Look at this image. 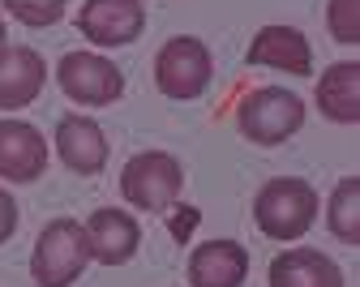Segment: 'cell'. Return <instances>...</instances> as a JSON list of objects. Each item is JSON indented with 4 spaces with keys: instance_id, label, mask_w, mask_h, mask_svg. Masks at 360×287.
<instances>
[{
    "instance_id": "obj_10",
    "label": "cell",
    "mask_w": 360,
    "mask_h": 287,
    "mask_svg": "<svg viewBox=\"0 0 360 287\" xmlns=\"http://www.w3.org/2000/svg\"><path fill=\"white\" fill-rule=\"evenodd\" d=\"M249 65H270L279 73H292V77H309L313 69V47L309 39L296 30V26H262L245 52Z\"/></svg>"
},
{
    "instance_id": "obj_14",
    "label": "cell",
    "mask_w": 360,
    "mask_h": 287,
    "mask_svg": "<svg viewBox=\"0 0 360 287\" xmlns=\"http://www.w3.org/2000/svg\"><path fill=\"white\" fill-rule=\"evenodd\" d=\"M270 287H343V270L322 249H288L270 262Z\"/></svg>"
},
{
    "instance_id": "obj_8",
    "label": "cell",
    "mask_w": 360,
    "mask_h": 287,
    "mask_svg": "<svg viewBox=\"0 0 360 287\" xmlns=\"http://www.w3.org/2000/svg\"><path fill=\"white\" fill-rule=\"evenodd\" d=\"M86 245H90V262H103V266H124L142 245V227L133 215L116 210V206H103L95 210L86 223Z\"/></svg>"
},
{
    "instance_id": "obj_9",
    "label": "cell",
    "mask_w": 360,
    "mask_h": 287,
    "mask_svg": "<svg viewBox=\"0 0 360 287\" xmlns=\"http://www.w3.org/2000/svg\"><path fill=\"white\" fill-rule=\"evenodd\" d=\"M48 172V141L26 120H0V180L30 184Z\"/></svg>"
},
{
    "instance_id": "obj_15",
    "label": "cell",
    "mask_w": 360,
    "mask_h": 287,
    "mask_svg": "<svg viewBox=\"0 0 360 287\" xmlns=\"http://www.w3.org/2000/svg\"><path fill=\"white\" fill-rule=\"evenodd\" d=\"M318 108L335 125H360V60H339L318 77Z\"/></svg>"
},
{
    "instance_id": "obj_17",
    "label": "cell",
    "mask_w": 360,
    "mask_h": 287,
    "mask_svg": "<svg viewBox=\"0 0 360 287\" xmlns=\"http://www.w3.org/2000/svg\"><path fill=\"white\" fill-rule=\"evenodd\" d=\"M326 30L335 34V43L356 47L360 43V0H330L326 5Z\"/></svg>"
},
{
    "instance_id": "obj_20",
    "label": "cell",
    "mask_w": 360,
    "mask_h": 287,
    "mask_svg": "<svg viewBox=\"0 0 360 287\" xmlns=\"http://www.w3.org/2000/svg\"><path fill=\"white\" fill-rule=\"evenodd\" d=\"M198 219H202V215H198L193 206H180V210L172 215V236H176V241H189V231L198 227Z\"/></svg>"
},
{
    "instance_id": "obj_21",
    "label": "cell",
    "mask_w": 360,
    "mask_h": 287,
    "mask_svg": "<svg viewBox=\"0 0 360 287\" xmlns=\"http://www.w3.org/2000/svg\"><path fill=\"white\" fill-rule=\"evenodd\" d=\"M5 47H9V39H5V18H0V56H5Z\"/></svg>"
},
{
    "instance_id": "obj_3",
    "label": "cell",
    "mask_w": 360,
    "mask_h": 287,
    "mask_svg": "<svg viewBox=\"0 0 360 287\" xmlns=\"http://www.w3.org/2000/svg\"><path fill=\"white\" fill-rule=\"evenodd\" d=\"M90 262V245H86V227L77 219H52L34 241V257H30V274L39 287H69L82 279Z\"/></svg>"
},
{
    "instance_id": "obj_18",
    "label": "cell",
    "mask_w": 360,
    "mask_h": 287,
    "mask_svg": "<svg viewBox=\"0 0 360 287\" xmlns=\"http://www.w3.org/2000/svg\"><path fill=\"white\" fill-rule=\"evenodd\" d=\"M5 9H9L22 26L43 30V26H56V22L65 18V0H5Z\"/></svg>"
},
{
    "instance_id": "obj_11",
    "label": "cell",
    "mask_w": 360,
    "mask_h": 287,
    "mask_svg": "<svg viewBox=\"0 0 360 287\" xmlns=\"http://www.w3.org/2000/svg\"><path fill=\"white\" fill-rule=\"evenodd\" d=\"M56 155L69 172L95 176L108 163V133L90 116H60L56 125Z\"/></svg>"
},
{
    "instance_id": "obj_2",
    "label": "cell",
    "mask_w": 360,
    "mask_h": 287,
    "mask_svg": "<svg viewBox=\"0 0 360 287\" xmlns=\"http://www.w3.org/2000/svg\"><path fill=\"white\" fill-rule=\"evenodd\" d=\"M236 125H240V133L249 141H257V146H279V141H288L292 133H300L304 99L292 94L288 86H257L240 99Z\"/></svg>"
},
{
    "instance_id": "obj_1",
    "label": "cell",
    "mask_w": 360,
    "mask_h": 287,
    "mask_svg": "<svg viewBox=\"0 0 360 287\" xmlns=\"http://www.w3.org/2000/svg\"><path fill=\"white\" fill-rule=\"evenodd\" d=\"M253 219L270 241H300L318 219V189L300 176H275L257 189Z\"/></svg>"
},
{
    "instance_id": "obj_4",
    "label": "cell",
    "mask_w": 360,
    "mask_h": 287,
    "mask_svg": "<svg viewBox=\"0 0 360 287\" xmlns=\"http://www.w3.org/2000/svg\"><path fill=\"white\" fill-rule=\"evenodd\" d=\"M214 77V60H210V47L193 34H176L159 47L155 56V86L176 103H189L202 99L206 86Z\"/></svg>"
},
{
    "instance_id": "obj_19",
    "label": "cell",
    "mask_w": 360,
    "mask_h": 287,
    "mask_svg": "<svg viewBox=\"0 0 360 287\" xmlns=\"http://www.w3.org/2000/svg\"><path fill=\"white\" fill-rule=\"evenodd\" d=\"M13 231H18V202H13L9 189H0V245H5Z\"/></svg>"
},
{
    "instance_id": "obj_16",
    "label": "cell",
    "mask_w": 360,
    "mask_h": 287,
    "mask_svg": "<svg viewBox=\"0 0 360 287\" xmlns=\"http://www.w3.org/2000/svg\"><path fill=\"white\" fill-rule=\"evenodd\" d=\"M326 227L335 241L360 245V176H343L326 202Z\"/></svg>"
},
{
    "instance_id": "obj_5",
    "label": "cell",
    "mask_w": 360,
    "mask_h": 287,
    "mask_svg": "<svg viewBox=\"0 0 360 287\" xmlns=\"http://www.w3.org/2000/svg\"><path fill=\"white\" fill-rule=\"evenodd\" d=\"M180 189H185V167L167 151H142L120 172V198L138 210H167Z\"/></svg>"
},
{
    "instance_id": "obj_6",
    "label": "cell",
    "mask_w": 360,
    "mask_h": 287,
    "mask_svg": "<svg viewBox=\"0 0 360 287\" xmlns=\"http://www.w3.org/2000/svg\"><path fill=\"white\" fill-rule=\"evenodd\" d=\"M56 82L82 108H108V103H116L124 94L120 69L108 56H99V52H65L60 65H56Z\"/></svg>"
},
{
    "instance_id": "obj_7",
    "label": "cell",
    "mask_w": 360,
    "mask_h": 287,
    "mask_svg": "<svg viewBox=\"0 0 360 287\" xmlns=\"http://www.w3.org/2000/svg\"><path fill=\"white\" fill-rule=\"evenodd\" d=\"M77 30L99 47H124L146 30L142 0H86L77 9Z\"/></svg>"
},
{
    "instance_id": "obj_12",
    "label": "cell",
    "mask_w": 360,
    "mask_h": 287,
    "mask_svg": "<svg viewBox=\"0 0 360 287\" xmlns=\"http://www.w3.org/2000/svg\"><path fill=\"white\" fill-rule=\"evenodd\" d=\"M48 82V60L34 47H5L0 56V112H18L34 103Z\"/></svg>"
},
{
    "instance_id": "obj_13",
    "label": "cell",
    "mask_w": 360,
    "mask_h": 287,
    "mask_svg": "<svg viewBox=\"0 0 360 287\" xmlns=\"http://www.w3.org/2000/svg\"><path fill=\"white\" fill-rule=\"evenodd\" d=\"M249 274V253L236 241H206L189 253L193 287H240Z\"/></svg>"
}]
</instances>
